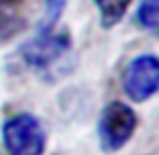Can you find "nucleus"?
I'll list each match as a JSON object with an SVG mask.
<instances>
[{
	"instance_id": "f257e3e1",
	"label": "nucleus",
	"mask_w": 159,
	"mask_h": 155,
	"mask_svg": "<svg viewBox=\"0 0 159 155\" xmlns=\"http://www.w3.org/2000/svg\"><path fill=\"white\" fill-rule=\"evenodd\" d=\"M137 113L127 103L111 101L103 107L97 123L99 147L103 153L113 155L125 147L137 131Z\"/></svg>"
},
{
	"instance_id": "f03ea898",
	"label": "nucleus",
	"mask_w": 159,
	"mask_h": 155,
	"mask_svg": "<svg viewBox=\"0 0 159 155\" xmlns=\"http://www.w3.org/2000/svg\"><path fill=\"white\" fill-rule=\"evenodd\" d=\"M2 143L8 155H44L47 131L39 117L16 113L2 125Z\"/></svg>"
},
{
	"instance_id": "7ed1b4c3",
	"label": "nucleus",
	"mask_w": 159,
	"mask_h": 155,
	"mask_svg": "<svg viewBox=\"0 0 159 155\" xmlns=\"http://www.w3.org/2000/svg\"><path fill=\"white\" fill-rule=\"evenodd\" d=\"M123 93L133 103H145L157 93L159 89V61L155 54H139L131 58L125 66Z\"/></svg>"
},
{
	"instance_id": "20e7f679",
	"label": "nucleus",
	"mask_w": 159,
	"mask_h": 155,
	"mask_svg": "<svg viewBox=\"0 0 159 155\" xmlns=\"http://www.w3.org/2000/svg\"><path fill=\"white\" fill-rule=\"evenodd\" d=\"M70 32L69 30H52L47 34L36 32L30 40L18 48V54L28 66L36 71L48 69L70 48Z\"/></svg>"
},
{
	"instance_id": "39448f33",
	"label": "nucleus",
	"mask_w": 159,
	"mask_h": 155,
	"mask_svg": "<svg viewBox=\"0 0 159 155\" xmlns=\"http://www.w3.org/2000/svg\"><path fill=\"white\" fill-rule=\"evenodd\" d=\"M99 10V20L103 28H113L123 20L133 0H93Z\"/></svg>"
},
{
	"instance_id": "423d86ee",
	"label": "nucleus",
	"mask_w": 159,
	"mask_h": 155,
	"mask_svg": "<svg viewBox=\"0 0 159 155\" xmlns=\"http://www.w3.org/2000/svg\"><path fill=\"white\" fill-rule=\"evenodd\" d=\"M24 28H26V20L14 10L0 4V44L10 43L20 32H24Z\"/></svg>"
},
{
	"instance_id": "0eeeda50",
	"label": "nucleus",
	"mask_w": 159,
	"mask_h": 155,
	"mask_svg": "<svg viewBox=\"0 0 159 155\" xmlns=\"http://www.w3.org/2000/svg\"><path fill=\"white\" fill-rule=\"evenodd\" d=\"M65 6H66V0H44V12H43V18L39 22L40 34L52 32L57 28L62 12H65Z\"/></svg>"
},
{
	"instance_id": "6e6552de",
	"label": "nucleus",
	"mask_w": 159,
	"mask_h": 155,
	"mask_svg": "<svg viewBox=\"0 0 159 155\" xmlns=\"http://www.w3.org/2000/svg\"><path fill=\"white\" fill-rule=\"evenodd\" d=\"M135 20L143 30L155 32L159 26V0H141Z\"/></svg>"
},
{
	"instance_id": "1a4fd4ad",
	"label": "nucleus",
	"mask_w": 159,
	"mask_h": 155,
	"mask_svg": "<svg viewBox=\"0 0 159 155\" xmlns=\"http://www.w3.org/2000/svg\"><path fill=\"white\" fill-rule=\"evenodd\" d=\"M20 2H22V0H0V4L6 6V8H14V6H18Z\"/></svg>"
}]
</instances>
